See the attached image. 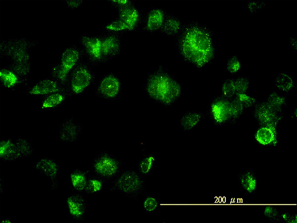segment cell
I'll return each instance as SVG.
<instances>
[{"label":"cell","instance_id":"ee69618b","mask_svg":"<svg viewBox=\"0 0 297 223\" xmlns=\"http://www.w3.org/2000/svg\"><path fill=\"white\" fill-rule=\"evenodd\" d=\"M289 45L290 46L294 49L296 50L297 48V42L296 38L294 36H291L289 39Z\"/></svg>","mask_w":297,"mask_h":223},{"label":"cell","instance_id":"ac0fdd59","mask_svg":"<svg viewBox=\"0 0 297 223\" xmlns=\"http://www.w3.org/2000/svg\"><path fill=\"white\" fill-rule=\"evenodd\" d=\"M120 45L118 39L114 36H110L101 40L102 58L116 56L120 51Z\"/></svg>","mask_w":297,"mask_h":223},{"label":"cell","instance_id":"83f0119b","mask_svg":"<svg viewBox=\"0 0 297 223\" xmlns=\"http://www.w3.org/2000/svg\"><path fill=\"white\" fill-rule=\"evenodd\" d=\"M0 79L2 84L8 89L14 88L19 81V78L7 68L0 69Z\"/></svg>","mask_w":297,"mask_h":223},{"label":"cell","instance_id":"ffe728a7","mask_svg":"<svg viewBox=\"0 0 297 223\" xmlns=\"http://www.w3.org/2000/svg\"><path fill=\"white\" fill-rule=\"evenodd\" d=\"M204 115L197 111H188L185 113L179 121V126L184 131H191L196 128Z\"/></svg>","mask_w":297,"mask_h":223},{"label":"cell","instance_id":"4316f807","mask_svg":"<svg viewBox=\"0 0 297 223\" xmlns=\"http://www.w3.org/2000/svg\"><path fill=\"white\" fill-rule=\"evenodd\" d=\"M162 32L168 36L176 35L182 28V23L180 19L170 17L164 20L161 27Z\"/></svg>","mask_w":297,"mask_h":223},{"label":"cell","instance_id":"7402d4cb","mask_svg":"<svg viewBox=\"0 0 297 223\" xmlns=\"http://www.w3.org/2000/svg\"><path fill=\"white\" fill-rule=\"evenodd\" d=\"M164 21L163 11L160 8L152 9L148 14L146 28L150 32H154L160 29Z\"/></svg>","mask_w":297,"mask_h":223},{"label":"cell","instance_id":"5bb4252c","mask_svg":"<svg viewBox=\"0 0 297 223\" xmlns=\"http://www.w3.org/2000/svg\"><path fill=\"white\" fill-rule=\"evenodd\" d=\"M90 170H81L76 167L67 176V179L75 192L85 194Z\"/></svg>","mask_w":297,"mask_h":223},{"label":"cell","instance_id":"836d02e7","mask_svg":"<svg viewBox=\"0 0 297 223\" xmlns=\"http://www.w3.org/2000/svg\"><path fill=\"white\" fill-rule=\"evenodd\" d=\"M235 95L234 79H228L222 81L221 95L225 98L230 99Z\"/></svg>","mask_w":297,"mask_h":223},{"label":"cell","instance_id":"52a82bcc","mask_svg":"<svg viewBox=\"0 0 297 223\" xmlns=\"http://www.w3.org/2000/svg\"><path fill=\"white\" fill-rule=\"evenodd\" d=\"M33 168L48 179L51 184L52 190H56L59 188L60 165L55 160L44 156L36 162Z\"/></svg>","mask_w":297,"mask_h":223},{"label":"cell","instance_id":"7a4b0ae2","mask_svg":"<svg viewBox=\"0 0 297 223\" xmlns=\"http://www.w3.org/2000/svg\"><path fill=\"white\" fill-rule=\"evenodd\" d=\"M145 88L150 98L166 106L174 103L182 93L180 84L160 67L148 75Z\"/></svg>","mask_w":297,"mask_h":223},{"label":"cell","instance_id":"60d3db41","mask_svg":"<svg viewBox=\"0 0 297 223\" xmlns=\"http://www.w3.org/2000/svg\"><path fill=\"white\" fill-rule=\"evenodd\" d=\"M111 2L113 4L118 6L119 8L130 5L131 3L130 1L127 0H111Z\"/></svg>","mask_w":297,"mask_h":223},{"label":"cell","instance_id":"44dd1931","mask_svg":"<svg viewBox=\"0 0 297 223\" xmlns=\"http://www.w3.org/2000/svg\"><path fill=\"white\" fill-rule=\"evenodd\" d=\"M65 91H57L47 95L40 104V110L42 111L50 110L61 105L67 96Z\"/></svg>","mask_w":297,"mask_h":223},{"label":"cell","instance_id":"1f68e13d","mask_svg":"<svg viewBox=\"0 0 297 223\" xmlns=\"http://www.w3.org/2000/svg\"><path fill=\"white\" fill-rule=\"evenodd\" d=\"M10 58L15 63H28L30 56L24 48H12L8 52Z\"/></svg>","mask_w":297,"mask_h":223},{"label":"cell","instance_id":"cb8c5ba5","mask_svg":"<svg viewBox=\"0 0 297 223\" xmlns=\"http://www.w3.org/2000/svg\"><path fill=\"white\" fill-rule=\"evenodd\" d=\"M156 162V156L154 152L144 155L139 162V173L142 175H148L154 169Z\"/></svg>","mask_w":297,"mask_h":223},{"label":"cell","instance_id":"603a6c76","mask_svg":"<svg viewBox=\"0 0 297 223\" xmlns=\"http://www.w3.org/2000/svg\"><path fill=\"white\" fill-rule=\"evenodd\" d=\"M106 182L105 179L91 171L88 178L85 194H96L101 193Z\"/></svg>","mask_w":297,"mask_h":223},{"label":"cell","instance_id":"ab89813d","mask_svg":"<svg viewBox=\"0 0 297 223\" xmlns=\"http://www.w3.org/2000/svg\"><path fill=\"white\" fill-rule=\"evenodd\" d=\"M263 214L269 219L276 220L278 217L279 212L276 207L272 205L266 207Z\"/></svg>","mask_w":297,"mask_h":223},{"label":"cell","instance_id":"d4e9b609","mask_svg":"<svg viewBox=\"0 0 297 223\" xmlns=\"http://www.w3.org/2000/svg\"><path fill=\"white\" fill-rule=\"evenodd\" d=\"M274 84L278 89L286 92L291 91L295 86L293 77L286 72H281L275 77Z\"/></svg>","mask_w":297,"mask_h":223},{"label":"cell","instance_id":"b9f144b4","mask_svg":"<svg viewBox=\"0 0 297 223\" xmlns=\"http://www.w3.org/2000/svg\"><path fill=\"white\" fill-rule=\"evenodd\" d=\"M283 219L287 222L289 223H296L297 222V216H293L287 213L283 214Z\"/></svg>","mask_w":297,"mask_h":223},{"label":"cell","instance_id":"484cf974","mask_svg":"<svg viewBox=\"0 0 297 223\" xmlns=\"http://www.w3.org/2000/svg\"><path fill=\"white\" fill-rule=\"evenodd\" d=\"M239 177L240 184L245 191L248 193L255 191L257 186L256 178L252 171H244Z\"/></svg>","mask_w":297,"mask_h":223},{"label":"cell","instance_id":"5b68a950","mask_svg":"<svg viewBox=\"0 0 297 223\" xmlns=\"http://www.w3.org/2000/svg\"><path fill=\"white\" fill-rule=\"evenodd\" d=\"M121 168L120 161L107 151H100L93 159L91 171L106 181L115 178Z\"/></svg>","mask_w":297,"mask_h":223},{"label":"cell","instance_id":"9c48e42d","mask_svg":"<svg viewBox=\"0 0 297 223\" xmlns=\"http://www.w3.org/2000/svg\"><path fill=\"white\" fill-rule=\"evenodd\" d=\"M93 81V76L89 68L84 64L79 65L70 77V89L74 93L80 94L90 86Z\"/></svg>","mask_w":297,"mask_h":223},{"label":"cell","instance_id":"f6af8a7d","mask_svg":"<svg viewBox=\"0 0 297 223\" xmlns=\"http://www.w3.org/2000/svg\"><path fill=\"white\" fill-rule=\"evenodd\" d=\"M0 223H11L12 220L9 218H1L0 219Z\"/></svg>","mask_w":297,"mask_h":223},{"label":"cell","instance_id":"d6986e66","mask_svg":"<svg viewBox=\"0 0 297 223\" xmlns=\"http://www.w3.org/2000/svg\"><path fill=\"white\" fill-rule=\"evenodd\" d=\"M255 138L260 144L268 145L275 143L277 140L276 127L260 126L255 132Z\"/></svg>","mask_w":297,"mask_h":223},{"label":"cell","instance_id":"f546056e","mask_svg":"<svg viewBox=\"0 0 297 223\" xmlns=\"http://www.w3.org/2000/svg\"><path fill=\"white\" fill-rule=\"evenodd\" d=\"M7 68L13 72L19 79L27 77L31 72V67L28 63L13 62L8 65Z\"/></svg>","mask_w":297,"mask_h":223},{"label":"cell","instance_id":"30bf717a","mask_svg":"<svg viewBox=\"0 0 297 223\" xmlns=\"http://www.w3.org/2000/svg\"><path fill=\"white\" fill-rule=\"evenodd\" d=\"M83 129V124L76 122L73 117L64 119L59 124V139L63 142H77Z\"/></svg>","mask_w":297,"mask_h":223},{"label":"cell","instance_id":"8992f818","mask_svg":"<svg viewBox=\"0 0 297 223\" xmlns=\"http://www.w3.org/2000/svg\"><path fill=\"white\" fill-rule=\"evenodd\" d=\"M68 216L74 222H83L87 218V201L83 194H68L63 201Z\"/></svg>","mask_w":297,"mask_h":223},{"label":"cell","instance_id":"d590c367","mask_svg":"<svg viewBox=\"0 0 297 223\" xmlns=\"http://www.w3.org/2000/svg\"><path fill=\"white\" fill-rule=\"evenodd\" d=\"M242 68L241 61L236 55L230 56L226 63V70L231 75L239 73Z\"/></svg>","mask_w":297,"mask_h":223},{"label":"cell","instance_id":"8d00e7d4","mask_svg":"<svg viewBox=\"0 0 297 223\" xmlns=\"http://www.w3.org/2000/svg\"><path fill=\"white\" fill-rule=\"evenodd\" d=\"M234 97L244 106L245 109L251 108L258 103L256 97L247 93L236 94Z\"/></svg>","mask_w":297,"mask_h":223},{"label":"cell","instance_id":"7bdbcfd3","mask_svg":"<svg viewBox=\"0 0 297 223\" xmlns=\"http://www.w3.org/2000/svg\"><path fill=\"white\" fill-rule=\"evenodd\" d=\"M67 5L71 8L77 7L82 4L81 0H68L66 1Z\"/></svg>","mask_w":297,"mask_h":223},{"label":"cell","instance_id":"9a60e30c","mask_svg":"<svg viewBox=\"0 0 297 223\" xmlns=\"http://www.w3.org/2000/svg\"><path fill=\"white\" fill-rule=\"evenodd\" d=\"M81 43L94 61H99L103 59L100 39L95 37H82Z\"/></svg>","mask_w":297,"mask_h":223},{"label":"cell","instance_id":"2e32d148","mask_svg":"<svg viewBox=\"0 0 297 223\" xmlns=\"http://www.w3.org/2000/svg\"><path fill=\"white\" fill-rule=\"evenodd\" d=\"M79 58L80 53L77 49L67 48L62 53L60 61L58 64L64 72L69 74V72L77 64Z\"/></svg>","mask_w":297,"mask_h":223},{"label":"cell","instance_id":"8fae6325","mask_svg":"<svg viewBox=\"0 0 297 223\" xmlns=\"http://www.w3.org/2000/svg\"><path fill=\"white\" fill-rule=\"evenodd\" d=\"M121 90V82L119 78L113 74L103 76L99 81L97 91L102 97L109 99L116 98Z\"/></svg>","mask_w":297,"mask_h":223},{"label":"cell","instance_id":"f35d334b","mask_svg":"<svg viewBox=\"0 0 297 223\" xmlns=\"http://www.w3.org/2000/svg\"><path fill=\"white\" fill-rule=\"evenodd\" d=\"M264 6V2L260 0H249L246 4V9L251 14L256 13Z\"/></svg>","mask_w":297,"mask_h":223},{"label":"cell","instance_id":"d6a6232c","mask_svg":"<svg viewBox=\"0 0 297 223\" xmlns=\"http://www.w3.org/2000/svg\"><path fill=\"white\" fill-rule=\"evenodd\" d=\"M245 108L234 97L229 99V110L231 119H236L244 112Z\"/></svg>","mask_w":297,"mask_h":223},{"label":"cell","instance_id":"6da1fadb","mask_svg":"<svg viewBox=\"0 0 297 223\" xmlns=\"http://www.w3.org/2000/svg\"><path fill=\"white\" fill-rule=\"evenodd\" d=\"M179 45L184 59L198 68L208 64L214 56L210 32L197 23L189 25L184 29Z\"/></svg>","mask_w":297,"mask_h":223},{"label":"cell","instance_id":"277c9868","mask_svg":"<svg viewBox=\"0 0 297 223\" xmlns=\"http://www.w3.org/2000/svg\"><path fill=\"white\" fill-rule=\"evenodd\" d=\"M35 151L32 144L25 138L18 136L14 142L10 138L0 141V159L2 162H12L30 157Z\"/></svg>","mask_w":297,"mask_h":223},{"label":"cell","instance_id":"3957f363","mask_svg":"<svg viewBox=\"0 0 297 223\" xmlns=\"http://www.w3.org/2000/svg\"><path fill=\"white\" fill-rule=\"evenodd\" d=\"M109 189L111 191L118 190L125 195L137 199L144 192L145 186L142 175L139 172L126 170L115 178Z\"/></svg>","mask_w":297,"mask_h":223},{"label":"cell","instance_id":"ba28073f","mask_svg":"<svg viewBox=\"0 0 297 223\" xmlns=\"http://www.w3.org/2000/svg\"><path fill=\"white\" fill-rule=\"evenodd\" d=\"M282 112L272 108L265 100L255 105L253 115L260 126L276 127L282 118Z\"/></svg>","mask_w":297,"mask_h":223},{"label":"cell","instance_id":"f1b7e54d","mask_svg":"<svg viewBox=\"0 0 297 223\" xmlns=\"http://www.w3.org/2000/svg\"><path fill=\"white\" fill-rule=\"evenodd\" d=\"M265 101L275 109L282 111L283 108L287 105L286 97L276 91H270Z\"/></svg>","mask_w":297,"mask_h":223},{"label":"cell","instance_id":"4fadbf2b","mask_svg":"<svg viewBox=\"0 0 297 223\" xmlns=\"http://www.w3.org/2000/svg\"><path fill=\"white\" fill-rule=\"evenodd\" d=\"M65 86L54 79H44L38 82L28 90L32 95H49L53 92L66 90Z\"/></svg>","mask_w":297,"mask_h":223},{"label":"cell","instance_id":"4dcf8cb0","mask_svg":"<svg viewBox=\"0 0 297 223\" xmlns=\"http://www.w3.org/2000/svg\"><path fill=\"white\" fill-rule=\"evenodd\" d=\"M158 198L153 194H148L143 200V210L145 213L152 214L159 207Z\"/></svg>","mask_w":297,"mask_h":223},{"label":"cell","instance_id":"e575fe53","mask_svg":"<svg viewBox=\"0 0 297 223\" xmlns=\"http://www.w3.org/2000/svg\"><path fill=\"white\" fill-rule=\"evenodd\" d=\"M235 94L247 93L249 89V79L247 76H240L234 79Z\"/></svg>","mask_w":297,"mask_h":223},{"label":"cell","instance_id":"74e56055","mask_svg":"<svg viewBox=\"0 0 297 223\" xmlns=\"http://www.w3.org/2000/svg\"><path fill=\"white\" fill-rule=\"evenodd\" d=\"M105 28L108 30L117 32L129 30L125 23L119 18L110 22L105 26Z\"/></svg>","mask_w":297,"mask_h":223},{"label":"cell","instance_id":"e0dca14e","mask_svg":"<svg viewBox=\"0 0 297 223\" xmlns=\"http://www.w3.org/2000/svg\"><path fill=\"white\" fill-rule=\"evenodd\" d=\"M119 19L125 23L129 30H133L140 19L138 10L130 5L119 8Z\"/></svg>","mask_w":297,"mask_h":223},{"label":"cell","instance_id":"7c38bea8","mask_svg":"<svg viewBox=\"0 0 297 223\" xmlns=\"http://www.w3.org/2000/svg\"><path fill=\"white\" fill-rule=\"evenodd\" d=\"M209 108L210 114L216 124H224L231 119L229 99L222 96H216L210 103Z\"/></svg>","mask_w":297,"mask_h":223}]
</instances>
